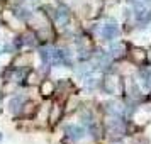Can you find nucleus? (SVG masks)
Returning a JSON list of instances; mask_svg holds the SVG:
<instances>
[{
    "label": "nucleus",
    "mask_w": 151,
    "mask_h": 144,
    "mask_svg": "<svg viewBox=\"0 0 151 144\" xmlns=\"http://www.w3.org/2000/svg\"><path fill=\"white\" fill-rule=\"evenodd\" d=\"M0 141H2V134H0Z\"/></svg>",
    "instance_id": "nucleus-2"
},
{
    "label": "nucleus",
    "mask_w": 151,
    "mask_h": 144,
    "mask_svg": "<svg viewBox=\"0 0 151 144\" xmlns=\"http://www.w3.org/2000/svg\"><path fill=\"white\" fill-rule=\"evenodd\" d=\"M21 102H22V98L21 97H15L14 100H10V110H12V112H19V109H21V107H19V105H21Z\"/></svg>",
    "instance_id": "nucleus-1"
}]
</instances>
